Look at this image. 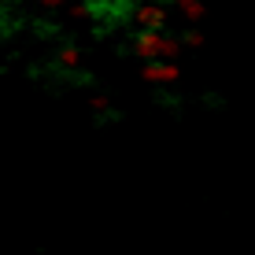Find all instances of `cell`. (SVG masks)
Wrapping results in <instances>:
<instances>
[{
    "label": "cell",
    "mask_w": 255,
    "mask_h": 255,
    "mask_svg": "<svg viewBox=\"0 0 255 255\" xmlns=\"http://www.w3.org/2000/svg\"><path fill=\"white\" fill-rule=\"evenodd\" d=\"M133 52L144 59V63H155V59L166 52V33L163 30H140L137 41H133Z\"/></svg>",
    "instance_id": "obj_1"
},
{
    "label": "cell",
    "mask_w": 255,
    "mask_h": 255,
    "mask_svg": "<svg viewBox=\"0 0 255 255\" xmlns=\"http://www.w3.org/2000/svg\"><path fill=\"white\" fill-rule=\"evenodd\" d=\"M137 26L140 30H163L166 26L163 0H144V4H137Z\"/></svg>",
    "instance_id": "obj_2"
},
{
    "label": "cell",
    "mask_w": 255,
    "mask_h": 255,
    "mask_svg": "<svg viewBox=\"0 0 255 255\" xmlns=\"http://www.w3.org/2000/svg\"><path fill=\"white\" fill-rule=\"evenodd\" d=\"M140 78H144V82H178V78H181V67L170 63V59H166V63H159V59H155V63H144Z\"/></svg>",
    "instance_id": "obj_3"
},
{
    "label": "cell",
    "mask_w": 255,
    "mask_h": 255,
    "mask_svg": "<svg viewBox=\"0 0 255 255\" xmlns=\"http://www.w3.org/2000/svg\"><path fill=\"white\" fill-rule=\"evenodd\" d=\"M178 11L185 15L189 22H196L200 15H204V4H200V0H181V4H178Z\"/></svg>",
    "instance_id": "obj_4"
},
{
    "label": "cell",
    "mask_w": 255,
    "mask_h": 255,
    "mask_svg": "<svg viewBox=\"0 0 255 255\" xmlns=\"http://www.w3.org/2000/svg\"><path fill=\"white\" fill-rule=\"evenodd\" d=\"M78 59H82V56H78V48H74V45H67V48H59V67H67V70H74V67H78Z\"/></svg>",
    "instance_id": "obj_5"
},
{
    "label": "cell",
    "mask_w": 255,
    "mask_h": 255,
    "mask_svg": "<svg viewBox=\"0 0 255 255\" xmlns=\"http://www.w3.org/2000/svg\"><path fill=\"white\" fill-rule=\"evenodd\" d=\"M67 0H41V7H45V11H56V7H63Z\"/></svg>",
    "instance_id": "obj_6"
},
{
    "label": "cell",
    "mask_w": 255,
    "mask_h": 255,
    "mask_svg": "<svg viewBox=\"0 0 255 255\" xmlns=\"http://www.w3.org/2000/svg\"><path fill=\"white\" fill-rule=\"evenodd\" d=\"M185 45H189V48H200V45H204V37H200V33H189Z\"/></svg>",
    "instance_id": "obj_7"
},
{
    "label": "cell",
    "mask_w": 255,
    "mask_h": 255,
    "mask_svg": "<svg viewBox=\"0 0 255 255\" xmlns=\"http://www.w3.org/2000/svg\"><path fill=\"white\" fill-rule=\"evenodd\" d=\"M174 4H181V0H174Z\"/></svg>",
    "instance_id": "obj_8"
}]
</instances>
